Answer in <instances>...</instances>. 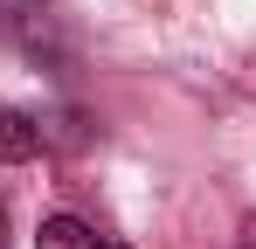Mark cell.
<instances>
[{"mask_svg":"<svg viewBox=\"0 0 256 249\" xmlns=\"http://www.w3.org/2000/svg\"><path fill=\"white\" fill-rule=\"evenodd\" d=\"M0 35H7V48H14L21 62H35V70L70 76V62H76L70 21H62L48 0H0Z\"/></svg>","mask_w":256,"mask_h":249,"instance_id":"obj_1","label":"cell"},{"mask_svg":"<svg viewBox=\"0 0 256 249\" xmlns=\"http://www.w3.org/2000/svg\"><path fill=\"white\" fill-rule=\"evenodd\" d=\"M35 249H125L118 236H104L97 222H84V214H48L42 236H35Z\"/></svg>","mask_w":256,"mask_h":249,"instance_id":"obj_2","label":"cell"},{"mask_svg":"<svg viewBox=\"0 0 256 249\" xmlns=\"http://www.w3.org/2000/svg\"><path fill=\"white\" fill-rule=\"evenodd\" d=\"M35 152H42V118L0 104V166H28Z\"/></svg>","mask_w":256,"mask_h":249,"instance_id":"obj_3","label":"cell"},{"mask_svg":"<svg viewBox=\"0 0 256 249\" xmlns=\"http://www.w3.org/2000/svg\"><path fill=\"white\" fill-rule=\"evenodd\" d=\"M242 249H256V214H250V222H242Z\"/></svg>","mask_w":256,"mask_h":249,"instance_id":"obj_4","label":"cell"},{"mask_svg":"<svg viewBox=\"0 0 256 249\" xmlns=\"http://www.w3.org/2000/svg\"><path fill=\"white\" fill-rule=\"evenodd\" d=\"M0 249H7V222H0Z\"/></svg>","mask_w":256,"mask_h":249,"instance_id":"obj_5","label":"cell"}]
</instances>
